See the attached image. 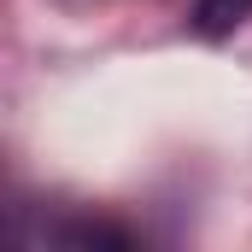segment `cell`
I'll return each instance as SVG.
<instances>
[{
    "mask_svg": "<svg viewBox=\"0 0 252 252\" xmlns=\"http://www.w3.org/2000/svg\"><path fill=\"white\" fill-rule=\"evenodd\" d=\"M252 12V0H199V12H193V24H199V35H229V30H241Z\"/></svg>",
    "mask_w": 252,
    "mask_h": 252,
    "instance_id": "obj_1",
    "label": "cell"
}]
</instances>
